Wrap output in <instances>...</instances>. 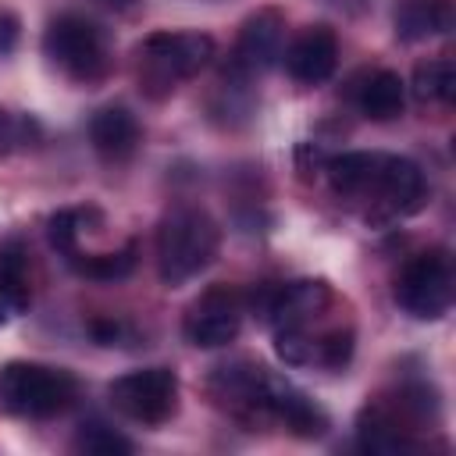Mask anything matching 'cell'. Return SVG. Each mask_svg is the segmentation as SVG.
<instances>
[{"instance_id":"23","label":"cell","mask_w":456,"mask_h":456,"mask_svg":"<svg viewBox=\"0 0 456 456\" xmlns=\"http://www.w3.org/2000/svg\"><path fill=\"white\" fill-rule=\"evenodd\" d=\"M82 210H57V214H50V221H46V239H50V246L57 249V253H68V256H75V249H78V235H82Z\"/></svg>"},{"instance_id":"1","label":"cell","mask_w":456,"mask_h":456,"mask_svg":"<svg viewBox=\"0 0 456 456\" xmlns=\"http://www.w3.org/2000/svg\"><path fill=\"white\" fill-rule=\"evenodd\" d=\"M221 246L217 221L200 207H175L157 224V274L167 289L200 278Z\"/></svg>"},{"instance_id":"10","label":"cell","mask_w":456,"mask_h":456,"mask_svg":"<svg viewBox=\"0 0 456 456\" xmlns=\"http://www.w3.org/2000/svg\"><path fill=\"white\" fill-rule=\"evenodd\" d=\"M253 306H260V314L274 328H306L314 317H321L331 306V285L321 278L289 281L260 292V299L253 296Z\"/></svg>"},{"instance_id":"5","label":"cell","mask_w":456,"mask_h":456,"mask_svg":"<svg viewBox=\"0 0 456 456\" xmlns=\"http://www.w3.org/2000/svg\"><path fill=\"white\" fill-rule=\"evenodd\" d=\"M456 296V274L445 249L417 253L395 278V303L417 321H438Z\"/></svg>"},{"instance_id":"15","label":"cell","mask_w":456,"mask_h":456,"mask_svg":"<svg viewBox=\"0 0 456 456\" xmlns=\"http://www.w3.org/2000/svg\"><path fill=\"white\" fill-rule=\"evenodd\" d=\"M89 142L103 160H128L142 142V128L128 107H103L89 121Z\"/></svg>"},{"instance_id":"26","label":"cell","mask_w":456,"mask_h":456,"mask_svg":"<svg viewBox=\"0 0 456 456\" xmlns=\"http://www.w3.org/2000/svg\"><path fill=\"white\" fill-rule=\"evenodd\" d=\"M89 335L100 346H118L125 338V324L121 321H110V317H96V321H89Z\"/></svg>"},{"instance_id":"24","label":"cell","mask_w":456,"mask_h":456,"mask_svg":"<svg viewBox=\"0 0 456 456\" xmlns=\"http://www.w3.org/2000/svg\"><path fill=\"white\" fill-rule=\"evenodd\" d=\"M0 281H21L28 285V249L18 235L0 239Z\"/></svg>"},{"instance_id":"27","label":"cell","mask_w":456,"mask_h":456,"mask_svg":"<svg viewBox=\"0 0 456 456\" xmlns=\"http://www.w3.org/2000/svg\"><path fill=\"white\" fill-rule=\"evenodd\" d=\"M18 36H21L18 18H14V14H7V11H0V57H4V53H11V50L18 46Z\"/></svg>"},{"instance_id":"17","label":"cell","mask_w":456,"mask_h":456,"mask_svg":"<svg viewBox=\"0 0 456 456\" xmlns=\"http://www.w3.org/2000/svg\"><path fill=\"white\" fill-rule=\"evenodd\" d=\"M403 103H406V86L395 71H370L360 89H356V107L363 118L370 121H392L403 114Z\"/></svg>"},{"instance_id":"4","label":"cell","mask_w":456,"mask_h":456,"mask_svg":"<svg viewBox=\"0 0 456 456\" xmlns=\"http://www.w3.org/2000/svg\"><path fill=\"white\" fill-rule=\"evenodd\" d=\"M43 53L57 71L75 82H96L107 71V39L100 25L82 14H61L43 32Z\"/></svg>"},{"instance_id":"3","label":"cell","mask_w":456,"mask_h":456,"mask_svg":"<svg viewBox=\"0 0 456 456\" xmlns=\"http://www.w3.org/2000/svg\"><path fill=\"white\" fill-rule=\"evenodd\" d=\"M78 395V381L64 367L11 360L0 367V406L14 417L46 420L64 413Z\"/></svg>"},{"instance_id":"13","label":"cell","mask_w":456,"mask_h":456,"mask_svg":"<svg viewBox=\"0 0 456 456\" xmlns=\"http://www.w3.org/2000/svg\"><path fill=\"white\" fill-rule=\"evenodd\" d=\"M264 413L281 420L292 435L299 438H321L328 431V413L306 399L296 385H289L285 378H267V392H264Z\"/></svg>"},{"instance_id":"2","label":"cell","mask_w":456,"mask_h":456,"mask_svg":"<svg viewBox=\"0 0 456 456\" xmlns=\"http://www.w3.org/2000/svg\"><path fill=\"white\" fill-rule=\"evenodd\" d=\"M217 53V43L207 32H153L139 43L135 75L139 89L150 100H164L178 89V82L200 75Z\"/></svg>"},{"instance_id":"9","label":"cell","mask_w":456,"mask_h":456,"mask_svg":"<svg viewBox=\"0 0 456 456\" xmlns=\"http://www.w3.org/2000/svg\"><path fill=\"white\" fill-rule=\"evenodd\" d=\"M242 317H246V296L232 285H210L185 310L182 331L196 349H221L239 335Z\"/></svg>"},{"instance_id":"21","label":"cell","mask_w":456,"mask_h":456,"mask_svg":"<svg viewBox=\"0 0 456 456\" xmlns=\"http://www.w3.org/2000/svg\"><path fill=\"white\" fill-rule=\"evenodd\" d=\"M39 142V125L36 118L28 114H14L7 107H0V157L14 153V150H25V146H36Z\"/></svg>"},{"instance_id":"14","label":"cell","mask_w":456,"mask_h":456,"mask_svg":"<svg viewBox=\"0 0 456 456\" xmlns=\"http://www.w3.org/2000/svg\"><path fill=\"white\" fill-rule=\"evenodd\" d=\"M413 431H417V428H413L395 406L374 403V406H367V410L360 413V420H356V445H360L363 452H385V456H392V452H410V449H417Z\"/></svg>"},{"instance_id":"22","label":"cell","mask_w":456,"mask_h":456,"mask_svg":"<svg viewBox=\"0 0 456 456\" xmlns=\"http://www.w3.org/2000/svg\"><path fill=\"white\" fill-rule=\"evenodd\" d=\"M353 356V328H331L314 338V363L328 370H342Z\"/></svg>"},{"instance_id":"8","label":"cell","mask_w":456,"mask_h":456,"mask_svg":"<svg viewBox=\"0 0 456 456\" xmlns=\"http://www.w3.org/2000/svg\"><path fill=\"white\" fill-rule=\"evenodd\" d=\"M281 46H285V14L278 7L253 11L239 28V39H235V46L221 68V78L224 82H249L253 75H264L267 68L278 64Z\"/></svg>"},{"instance_id":"19","label":"cell","mask_w":456,"mask_h":456,"mask_svg":"<svg viewBox=\"0 0 456 456\" xmlns=\"http://www.w3.org/2000/svg\"><path fill=\"white\" fill-rule=\"evenodd\" d=\"M75 267L93 281H121L135 271V242H128L114 253H93L86 260H75Z\"/></svg>"},{"instance_id":"6","label":"cell","mask_w":456,"mask_h":456,"mask_svg":"<svg viewBox=\"0 0 456 456\" xmlns=\"http://www.w3.org/2000/svg\"><path fill=\"white\" fill-rule=\"evenodd\" d=\"M363 203H370L367 217L374 221H399V217H410L424 207L428 200V182H424V171L406 160V157H395V153H378V164H374V175L360 196Z\"/></svg>"},{"instance_id":"18","label":"cell","mask_w":456,"mask_h":456,"mask_svg":"<svg viewBox=\"0 0 456 456\" xmlns=\"http://www.w3.org/2000/svg\"><path fill=\"white\" fill-rule=\"evenodd\" d=\"M413 96L420 103H449L456 96V68L445 57L413 68Z\"/></svg>"},{"instance_id":"12","label":"cell","mask_w":456,"mask_h":456,"mask_svg":"<svg viewBox=\"0 0 456 456\" xmlns=\"http://www.w3.org/2000/svg\"><path fill=\"white\" fill-rule=\"evenodd\" d=\"M281 57H285V71L296 82L321 86L331 78V71L338 64V39L328 25H310L289 43V50Z\"/></svg>"},{"instance_id":"11","label":"cell","mask_w":456,"mask_h":456,"mask_svg":"<svg viewBox=\"0 0 456 456\" xmlns=\"http://www.w3.org/2000/svg\"><path fill=\"white\" fill-rule=\"evenodd\" d=\"M267 378H271L267 367L249 363V360H239V363L217 367V370L210 374L207 388H210V395H214L217 406L232 410V413L242 417V420H253V417H267V413H264Z\"/></svg>"},{"instance_id":"7","label":"cell","mask_w":456,"mask_h":456,"mask_svg":"<svg viewBox=\"0 0 456 456\" xmlns=\"http://www.w3.org/2000/svg\"><path fill=\"white\" fill-rule=\"evenodd\" d=\"M110 406L135 424H164L178 410V374L171 367H142L107 385Z\"/></svg>"},{"instance_id":"25","label":"cell","mask_w":456,"mask_h":456,"mask_svg":"<svg viewBox=\"0 0 456 456\" xmlns=\"http://www.w3.org/2000/svg\"><path fill=\"white\" fill-rule=\"evenodd\" d=\"M28 306V285L21 281H0V324L14 321Z\"/></svg>"},{"instance_id":"20","label":"cell","mask_w":456,"mask_h":456,"mask_svg":"<svg viewBox=\"0 0 456 456\" xmlns=\"http://www.w3.org/2000/svg\"><path fill=\"white\" fill-rule=\"evenodd\" d=\"M75 449L89 452V456H128L132 442L125 435H118L114 428H107L103 420H86L75 435Z\"/></svg>"},{"instance_id":"16","label":"cell","mask_w":456,"mask_h":456,"mask_svg":"<svg viewBox=\"0 0 456 456\" xmlns=\"http://www.w3.org/2000/svg\"><path fill=\"white\" fill-rule=\"evenodd\" d=\"M452 28L449 0H399L395 4V36L403 43H420Z\"/></svg>"}]
</instances>
